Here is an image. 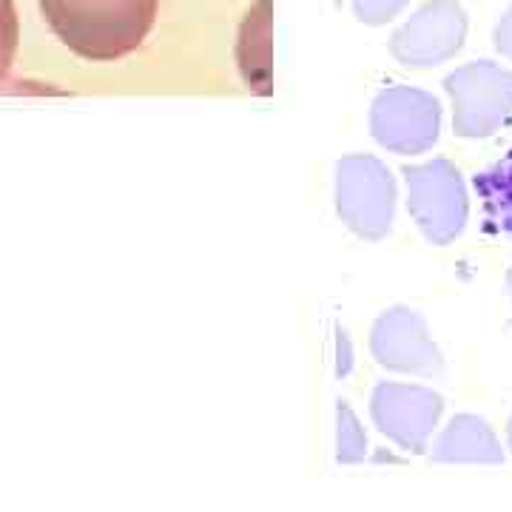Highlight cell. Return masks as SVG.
Returning <instances> with one entry per match:
<instances>
[{"mask_svg":"<svg viewBox=\"0 0 512 512\" xmlns=\"http://www.w3.org/2000/svg\"><path fill=\"white\" fill-rule=\"evenodd\" d=\"M464 35V15L453 3H433L404 29L396 49L404 60H439L456 52Z\"/></svg>","mask_w":512,"mask_h":512,"instance_id":"obj_2","label":"cell"},{"mask_svg":"<svg viewBox=\"0 0 512 512\" xmlns=\"http://www.w3.org/2000/svg\"><path fill=\"white\" fill-rule=\"evenodd\" d=\"M55 37L89 63L134 55L151 35L160 0H40Z\"/></svg>","mask_w":512,"mask_h":512,"instance_id":"obj_1","label":"cell"},{"mask_svg":"<svg viewBox=\"0 0 512 512\" xmlns=\"http://www.w3.org/2000/svg\"><path fill=\"white\" fill-rule=\"evenodd\" d=\"M436 180H424L421 185V211L430 228L436 231H450L458 225L456 208L461 211L458 194H453V174H433Z\"/></svg>","mask_w":512,"mask_h":512,"instance_id":"obj_5","label":"cell"},{"mask_svg":"<svg viewBox=\"0 0 512 512\" xmlns=\"http://www.w3.org/2000/svg\"><path fill=\"white\" fill-rule=\"evenodd\" d=\"M20 46V18L15 0H0V83L9 77Z\"/></svg>","mask_w":512,"mask_h":512,"instance_id":"obj_6","label":"cell"},{"mask_svg":"<svg viewBox=\"0 0 512 512\" xmlns=\"http://www.w3.org/2000/svg\"><path fill=\"white\" fill-rule=\"evenodd\" d=\"M450 89L461 97L467 123L473 128H487L512 103V74L495 72L493 66H476L453 77Z\"/></svg>","mask_w":512,"mask_h":512,"instance_id":"obj_3","label":"cell"},{"mask_svg":"<svg viewBox=\"0 0 512 512\" xmlns=\"http://www.w3.org/2000/svg\"><path fill=\"white\" fill-rule=\"evenodd\" d=\"M495 43L501 52H507L512 57V12L504 18V23L498 26V35H495Z\"/></svg>","mask_w":512,"mask_h":512,"instance_id":"obj_7","label":"cell"},{"mask_svg":"<svg viewBox=\"0 0 512 512\" xmlns=\"http://www.w3.org/2000/svg\"><path fill=\"white\" fill-rule=\"evenodd\" d=\"M271 0H256L239 26V60L248 74L268 72L271 60Z\"/></svg>","mask_w":512,"mask_h":512,"instance_id":"obj_4","label":"cell"}]
</instances>
